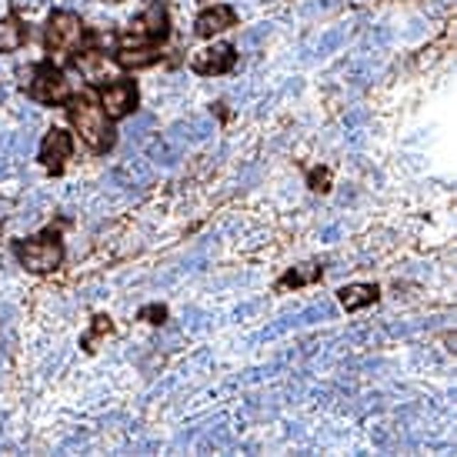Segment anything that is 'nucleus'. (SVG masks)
<instances>
[{
    "label": "nucleus",
    "mask_w": 457,
    "mask_h": 457,
    "mask_svg": "<svg viewBox=\"0 0 457 457\" xmlns=\"http://www.w3.org/2000/svg\"><path fill=\"white\" fill-rule=\"evenodd\" d=\"M70 124L77 127L80 141L87 144L90 151H110L114 147V131L107 124V110L97 107L90 97H74L70 100Z\"/></svg>",
    "instance_id": "nucleus-1"
},
{
    "label": "nucleus",
    "mask_w": 457,
    "mask_h": 457,
    "mask_svg": "<svg viewBox=\"0 0 457 457\" xmlns=\"http://www.w3.org/2000/svg\"><path fill=\"white\" fill-rule=\"evenodd\" d=\"M17 257H21V264L27 271L47 274L64 261V247H60L57 234H44V237H37V240H21L17 244Z\"/></svg>",
    "instance_id": "nucleus-2"
},
{
    "label": "nucleus",
    "mask_w": 457,
    "mask_h": 457,
    "mask_svg": "<svg viewBox=\"0 0 457 457\" xmlns=\"http://www.w3.org/2000/svg\"><path fill=\"white\" fill-rule=\"evenodd\" d=\"M80 37H84V23L77 17L74 11H57L47 23V37L44 44L50 54H64V50H74L80 44Z\"/></svg>",
    "instance_id": "nucleus-3"
},
{
    "label": "nucleus",
    "mask_w": 457,
    "mask_h": 457,
    "mask_svg": "<svg viewBox=\"0 0 457 457\" xmlns=\"http://www.w3.org/2000/svg\"><path fill=\"white\" fill-rule=\"evenodd\" d=\"M31 97L41 104H60L70 97V80L64 77V70L54 64H41L33 67V80H31Z\"/></svg>",
    "instance_id": "nucleus-4"
},
{
    "label": "nucleus",
    "mask_w": 457,
    "mask_h": 457,
    "mask_svg": "<svg viewBox=\"0 0 457 457\" xmlns=\"http://www.w3.org/2000/svg\"><path fill=\"white\" fill-rule=\"evenodd\" d=\"M131 27H134L131 33H124V47L137 44V41H163L167 37V11H163V4H151Z\"/></svg>",
    "instance_id": "nucleus-5"
},
{
    "label": "nucleus",
    "mask_w": 457,
    "mask_h": 457,
    "mask_svg": "<svg viewBox=\"0 0 457 457\" xmlns=\"http://www.w3.org/2000/svg\"><path fill=\"white\" fill-rule=\"evenodd\" d=\"M234 47L230 44H214V47H204V50H197L190 67H194L197 74L204 77H214V74H227L230 67H234Z\"/></svg>",
    "instance_id": "nucleus-6"
},
{
    "label": "nucleus",
    "mask_w": 457,
    "mask_h": 457,
    "mask_svg": "<svg viewBox=\"0 0 457 457\" xmlns=\"http://www.w3.org/2000/svg\"><path fill=\"white\" fill-rule=\"evenodd\" d=\"M70 151H74V141H70V134L60 131V127H54V131L47 134L44 147H41V161H44L47 171L60 174V171H64V163L70 161Z\"/></svg>",
    "instance_id": "nucleus-7"
},
{
    "label": "nucleus",
    "mask_w": 457,
    "mask_h": 457,
    "mask_svg": "<svg viewBox=\"0 0 457 457\" xmlns=\"http://www.w3.org/2000/svg\"><path fill=\"white\" fill-rule=\"evenodd\" d=\"M234 23H237L234 7H227V4H214V7H207V11L197 14L194 31L200 33V37H214V33L227 31V27H234Z\"/></svg>",
    "instance_id": "nucleus-8"
},
{
    "label": "nucleus",
    "mask_w": 457,
    "mask_h": 457,
    "mask_svg": "<svg viewBox=\"0 0 457 457\" xmlns=\"http://www.w3.org/2000/svg\"><path fill=\"white\" fill-rule=\"evenodd\" d=\"M214 131H217V127H214V120L210 117H197V120H187V124L181 120V124H174V127L167 131V141L177 144V147H187V144L207 141Z\"/></svg>",
    "instance_id": "nucleus-9"
},
{
    "label": "nucleus",
    "mask_w": 457,
    "mask_h": 457,
    "mask_svg": "<svg viewBox=\"0 0 457 457\" xmlns=\"http://www.w3.org/2000/svg\"><path fill=\"white\" fill-rule=\"evenodd\" d=\"M104 107H107V117H124L137 107V87L131 80H117L104 90Z\"/></svg>",
    "instance_id": "nucleus-10"
},
{
    "label": "nucleus",
    "mask_w": 457,
    "mask_h": 457,
    "mask_svg": "<svg viewBox=\"0 0 457 457\" xmlns=\"http://www.w3.org/2000/svg\"><path fill=\"white\" fill-rule=\"evenodd\" d=\"M114 181H120L124 187H147L154 181V171L144 157H131V161L120 163V171L114 174Z\"/></svg>",
    "instance_id": "nucleus-11"
},
{
    "label": "nucleus",
    "mask_w": 457,
    "mask_h": 457,
    "mask_svg": "<svg viewBox=\"0 0 457 457\" xmlns=\"http://www.w3.org/2000/svg\"><path fill=\"white\" fill-rule=\"evenodd\" d=\"M338 294H340V304L348 311H360V307L377 301V287L374 284H348V287H340Z\"/></svg>",
    "instance_id": "nucleus-12"
},
{
    "label": "nucleus",
    "mask_w": 457,
    "mask_h": 457,
    "mask_svg": "<svg viewBox=\"0 0 457 457\" xmlns=\"http://www.w3.org/2000/svg\"><path fill=\"white\" fill-rule=\"evenodd\" d=\"M23 41H27V27H23L17 17H4L0 21V50L4 54H14V50H21Z\"/></svg>",
    "instance_id": "nucleus-13"
},
{
    "label": "nucleus",
    "mask_w": 457,
    "mask_h": 457,
    "mask_svg": "<svg viewBox=\"0 0 457 457\" xmlns=\"http://www.w3.org/2000/svg\"><path fill=\"white\" fill-rule=\"evenodd\" d=\"M317 277H321V264H301V267H294V271H287L281 277V287L287 291V287H304V284H314Z\"/></svg>",
    "instance_id": "nucleus-14"
},
{
    "label": "nucleus",
    "mask_w": 457,
    "mask_h": 457,
    "mask_svg": "<svg viewBox=\"0 0 457 457\" xmlns=\"http://www.w3.org/2000/svg\"><path fill=\"white\" fill-rule=\"evenodd\" d=\"M181 154H184V147L171 144L167 137H161V141H154V144H151V161L163 163V167H174V163L181 161Z\"/></svg>",
    "instance_id": "nucleus-15"
},
{
    "label": "nucleus",
    "mask_w": 457,
    "mask_h": 457,
    "mask_svg": "<svg viewBox=\"0 0 457 457\" xmlns=\"http://www.w3.org/2000/svg\"><path fill=\"white\" fill-rule=\"evenodd\" d=\"M157 60V54H154L151 47H137V50H131V47H124L117 54V64L120 67H147Z\"/></svg>",
    "instance_id": "nucleus-16"
},
{
    "label": "nucleus",
    "mask_w": 457,
    "mask_h": 457,
    "mask_svg": "<svg viewBox=\"0 0 457 457\" xmlns=\"http://www.w3.org/2000/svg\"><path fill=\"white\" fill-rule=\"evenodd\" d=\"M294 327H301V321H297V317H281V321H274L271 327H264V330L251 340V344H264V340H274V338H281V334H287V330H294Z\"/></svg>",
    "instance_id": "nucleus-17"
},
{
    "label": "nucleus",
    "mask_w": 457,
    "mask_h": 457,
    "mask_svg": "<svg viewBox=\"0 0 457 457\" xmlns=\"http://www.w3.org/2000/svg\"><path fill=\"white\" fill-rule=\"evenodd\" d=\"M348 41V27H334V31H327L321 41H317V57H327V54H334L340 44Z\"/></svg>",
    "instance_id": "nucleus-18"
},
{
    "label": "nucleus",
    "mask_w": 457,
    "mask_h": 457,
    "mask_svg": "<svg viewBox=\"0 0 457 457\" xmlns=\"http://www.w3.org/2000/svg\"><path fill=\"white\" fill-rule=\"evenodd\" d=\"M4 147L11 154H17V157H27L31 154V147H33V134L31 131H21V134H14V137H4Z\"/></svg>",
    "instance_id": "nucleus-19"
},
{
    "label": "nucleus",
    "mask_w": 457,
    "mask_h": 457,
    "mask_svg": "<svg viewBox=\"0 0 457 457\" xmlns=\"http://www.w3.org/2000/svg\"><path fill=\"white\" fill-rule=\"evenodd\" d=\"M100 64H104V57H100L97 50H90V54H80V60H77V67H80V70H84L90 80H97Z\"/></svg>",
    "instance_id": "nucleus-20"
},
{
    "label": "nucleus",
    "mask_w": 457,
    "mask_h": 457,
    "mask_svg": "<svg viewBox=\"0 0 457 457\" xmlns=\"http://www.w3.org/2000/svg\"><path fill=\"white\" fill-rule=\"evenodd\" d=\"M324 317H330V307L327 304H311L307 311L297 314V321H301V327H304V324H317V321H324Z\"/></svg>",
    "instance_id": "nucleus-21"
},
{
    "label": "nucleus",
    "mask_w": 457,
    "mask_h": 457,
    "mask_svg": "<svg viewBox=\"0 0 457 457\" xmlns=\"http://www.w3.org/2000/svg\"><path fill=\"white\" fill-rule=\"evenodd\" d=\"M267 33H271V23H257V27H251V31L240 37V47H257Z\"/></svg>",
    "instance_id": "nucleus-22"
},
{
    "label": "nucleus",
    "mask_w": 457,
    "mask_h": 457,
    "mask_svg": "<svg viewBox=\"0 0 457 457\" xmlns=\"http://www.w3.org/2000/svg\"><path fill=\"white\" fill-rule=\"evenodd\" d=\"M151 124H154V117H151V114H141V117H137V120H134V124H131V127H127V137H131V141H141V137H144V131H147Z\"/></svg>",
    "instance_id": "nucleus-23"
},
{
    "label": "nucleus",
    "mask_w": 457,
    "mask_h": 457,
    "mask_svg": "<svg viewBox=\"0 0 457 457\" xmlns=\"http://www.w3.org/2000/svg\"><path fill=\"white\" fill-rule=\"evenodd\" d=\"M224 444H227V431H210V434L204 437L200 451H210V447H224Z\"/></svg>",
    "instance_id": "nucleus-24"
},
{
    "label": "nucleus",
    "mask_w": 457,
    "mask_h": 457,
    "mask_svg": "<svg viewBox=\"0 0 457 457\" xmlns=\"http://www.w3.org/2000/svg\"><path fill=\"white\" fill-rule=\"evenodd\" d=\"M163 317H167L163 307H144V321H151V324H163Z\"/></svg>",
    "instance_id": "nucleus-25"
},
{
    "label": "nucleus",
    "mask_w": 457,
    "mask_h": 457,
    "mask_svg": "<svg viewBox=\"0 0 457 457\" xmlns=\"http://www.w3.org/2000/svg\"><path fill=\"white\" fill-rule=\"evenodd\" d=\"M364 120H367V110L357 107V110H350L348 117H344V124H348V131H350V127H357V124H364Z\"/></svg>",
    "instance_id": "nucleus-26"
},
{
    "label": "nucleus",
    "mask_w": 457,
    "mask_h": 457,
    "mask_svg": "<svg viewBox=\"0 0 457 457\" xmlns=\"http://www.w3.org/2000/svg\"><path fill=\"white\" fill-rule=\"evenodd\" d=\"M327 181H330L327 171H314V174H311V187H314V190H327Z\"/></svg>",
    "instance_id": "nucleus-27"
},
{
    "label": "nucleus",
    "mask_w": 457,
    "mask_h": 457,
    "mask_svg": "<svg viewBox=\"0 0 457 457\" xmlns=\"http://www.w3.org/2000/svg\"><path fill=\"white\" fill-rule=\"evenodd\" d=\"M14 4V11H37L44 0H11Z\"/></svg>",
    "instance_id": "nucleus-28"
},
{
    "label": "nucleus",
    "mask_w": 457,
    "mask_h": 457,
    "mask_svg": "<svg viewBox=\"0 0 457 457\" xmlns=\"http://www.w3.org/2000/svg\"><path fill=\"white\" fill-rule=\"evenodd\" d=\"M340 237V227H338V224H334V227H327L324 230V240H338Z\"/></svg>",
    "instance_id": "nucleus-29"
},
{
    "label": "nucleus",
    "mask_w": 457,
    "mask_h": 457,
    "mask_svg": "<svg viewBox=\"0 0 457 457\" xmlns=\"http://www.w3.org/2000/svg\"><path fill=\"white\" fill-rule=\"evenodd\" d=\"M7 171H11V167H7V161L0 157V177H7Z\"/></svg>",
    "instance_id": "nucleus-30"
}]
</instances>
